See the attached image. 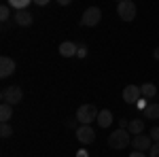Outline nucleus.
<instances>
[{
    "instance_id": "26",
    "label": "nucleus",
    "mask_w": 159,
    "mask_h": 157,
    "mask_svg": "<svg viewBox=\"0 0 159 157\" xmlns=\"http://www.w3.org/2000/svg\"><path fill=\"white\" fill-rule=\"evenodd\" d=\"M129 157H147V155H144L142 151H132V155H129Z\"/></svg>"
},
{
    "instance_id": "27",
    "label": "nucleus",
    "mask_w": 159,
    "mask_h": 157,
    "mask_svg": "<svg viewBox=\"0 0 159 157\" xmlns=\"http://www.w3.org/2000/svg\"><path fill=\"white\" fill-rule=\"evenodd\" d=\"M127 125H129V121H127V119H121V121H119V127H123V130H125Z\"/></svg>"
},
{
    "instance_id": "24",
    "label": "nucleus",
    "mask_w": 159,
    "mask_h": 157,
    "mask_svg": "<svg viewBox=\"0 0 159 157\" xmlns=\"http://www.w3.org/2000/svg\"><path fill=\"white\" fill-rule=\"evenodd\" d=\"M76 157H89V151L87 149H79L76 151Z\"/></svg>"
},
{
    "instance_id": "4",
    "label": "nucleus",
    "mask_w": 159,
    "mask_h": 157,
    "mask_svg": "<svg viewBox=\"0 0 159 157\" xmlns=\"http://www.w3.org/2000/svg\"><path fill=\"white\" fill-rule=\"evenodd\" d=\"M100 19H102V11H100V7H89V9H85L83 17H81V25H85V28H93V25L100 24Z\"/></svg>"
},
{
    "instance_id": "21",
    "label": "nucleus",
    "mask_w": 159,
    "mask_h": 157,
    "mask_svg": "<svg viewBox=\"0 0 159 157\" xmlns=\"http://www.w3.org/2000/svg\"><path fill=\"white\" fill-rule=\"evenodd\" d=\"M148 157H159V142H155V145L148 149Z\"/></svg>"
},
{
    "instance_id": "9",
    "label": "nucleus",
    "mask_w": 159,
    "mask_h": 157,
    "mask_svg": "<svg viewBox=\"0 0 159 157\" xmlns=\"http://www.w3.org/2000/svg\"><path fill=\"white\" fill-rule=\"evenodd\" d=\"M13 72H15V62H13V58L2 55V58H0V79H7V76H11Z\"/></svg>"
},
{
    "instance_id": "19",
    "label": "nucleus",
    "mask_w": 159,
    "mask_h": 157,
    "mask_svg": "<svg viewBox=\"0 0 159 157\" xmlns=\"http://www.w3.org/2000/svg\"><path fill=\"white\" fill-rule=\"evenodd\" d=\"M11 134H13V127L9 123H2V125H0V136H2V138H9Z\"/></svg>"
},
{
    "instance_id": "3",
    "label": "nucleus",
    "mask_w": 159,
    "mask_h": 157,
    "mask_svg": "<svg viewBox=\"0 0 159 157\" xmlns=\"http://www.w3.org/2000/svg\"><path fill=\"white\" fill-rule=\"evenodd\" d=\"M0 100L4 102V104H19L21 100H24V91H21V87H17V85H13V87H4L2 91H0Z\"/></svg>"
},
{
    "instance_id": "12",
    "label": "nucleus",
    "mask_w": 159,
    "mask_h": 157,
    "mask_svg": "<svg viewBox=\"0 0 159 157\" xmlns=\"http://www.w3.org/2000/svg\"><path fill=\"white\" fill-rule=\"evenodd\" d=\"M98 125L100 127H110V123H112V113H110L108 109H104V110H100L98 113Z\"/></svg>"
},
{
    "instance_id": "14",
    "label": "nucleus",
    "mask_w": 159,
    "mask_h": 157,
    "mask_svg": "<svg viewBox=\"0 0 159 157\" xmlns=\"http://www.w3.org/2000/svg\"><path fill=\"white\" fill-rule=\"evenodd\" d=\"M142 115L151 121H157L159 119V104H148L147 109L142 110Z\"/></svg>"
},
{
    "instance_id": "2",
    "label": "nucleus",
    "mask_w": 159,
    "mask_h": 157,
    "mask_svg": "<svg viewBox=\"0 0 159 157\" xmlns=\"http://www.w3.org/2000/svg\"><path fill=\"white\" fill-rule=\"evenodd\" d=\"M98 113L100 110L93 104H81L79 110H76V121L83 123V125H91V121L98 119Z\"/></svg>"
},
{
    "instance_id": "30",
    "label": "nucleus",
    "mask_w": 159,
    "mask_h": 157,
    "mask_svg": "<svg viewBox=\"0 0 159 157\" xmlns=\"http://www.w3.org/2000/svg\"><path fill=\"white\" fill-rule=\"evenodd\" d=\"M117 2H123V0H117Z\"/></svg>"
},
{
    "instance_id": "11",
    "label": "nucleus",
    "mask_w": 159,
    "mask_h": 157,
    "mask_svg": "<svg viewBox=\"0 0 159 157\" xmlns=\"http://www.w3.org/2000/svg\"><path fill=\"white\" fill-rule=\"evenodd\" d=\"M57 51H60L61 58H74L76 51H79V45H74V43H70V40H66V43H61V45H60Z\"/></svg>"
},
{
    "instance_id": "22",
    "label": "nucleus",
    "mask_w": 159,
    "mask_h": 157,
    "mask_svg": "<svg viewBox=\"0 0 159 157\" xmlns=\"http://www.w3.org/2000/svg\"><path fill=\"white\" fill-rule=\"evenodd\" d=\"M76 58H79V60L87 58V47H83V45H81V47H79V51H76Z\"/></svg>"
},
{
    "instance_id": "6",
    "label": "nucleus",
    "mask_w": 159,
    "mask_h": 157,
    "mask_svg": "<svg viewBox=\"0 0 159 157\" xmlns=\"http://www.w3.org/2000/svg\"><path fill=\"white\" fill-rule=\"evenodd\" d=\"M117 13H119V17L123 21H132L136 17V4L132 0H123V2L117 4Z\"/></svg>"
},
{
    "instance_id": "16",
    "label": "nucleus",
    "mask_w": 159,
    "mask_h": 157,
    "mask_svg": "<svg viewBox=\"0 0 159 157\" xmlns=\"http://www.w3.org/2000/svg\"><path fill=\"white\" fill-rule=\"evenodd\" d=\"M30 2H34V0H7V4L13 7L15 11H24V9H28Z\"/></svg>"
},
{
    "instance_id": "18",
    "label": "nucleus",
    "mask_w": 159,
    "mask_h": 157,
    "mask_svg": "<svg viewBox=\"0 0 159 157\" xmlns=\"http://www.w3.org/2000/svg\"><path fill=\"white\" fill-rule=\"evenodd\" d=\"M9 17H11V7L9 4H2L0 7V19H2V24H7Z\"/></svg>"
},
{
    "instance_id": "20",
    "label": "nucleus",
    "mask_w": 159,
    "mask_h": 157,
    "mask_svg": "<svg viewBox=\"0 0 159 157\" xmlns=\"http://www.w3.org/2000/svg\"><path fill=\"white\" fill-rule=\"evenodd\" d=\"M148 136H151V140H153V142H159V127H151Z\"/></svg>"
},
{
    "instance_id": "10",
    "label": "nucleus",
    "mask_w": 159,
    "mask_h": 157,
    "mask_svg": "<svg viewBox=\"0 0 159 157\" xmlns=\"http://www.w3.org/2000/svg\"><path fill=\"white\" fill-rule=\"evenodd\" d=\"M13 19H15V24H17V25H21V28H25V25H32V21H34L32 13H30V11H25V9H24V11H17Z\"/></svg>"
},
{
    "instance_id": "5",
    "label": "nucleus",
    "mask_w": 159,
    "mask_h": 157,
    "mask_svg": "<svg viewBox=\"0 0 159 157\" xmlns=\"http://www.w3.org/2000/svg\"><path fill=\"white\" fill-rule=\"evenodd\" d=\"M74 134H76V140H79L81 145H91V142L96 140V130H93L91 125H83V123H81Z\"/></svg>"
},
{
    "instance_id": "15",
    "label": "nucleus",
    "mask_w": 159,
    "mask_h": 157,
    "mask_svg": "<svg viewBox=\"0 0 159 157\" xmlns=\"http://www.w3.org/2000/svg\"><path fill=\"white\" fill-rule=\"evenodd\" d=\"M11 117H13V106L2 102V106H0V121H2V123H9Z\"/></svg>"
},
{
    "instance_id": "7",
    "label": "nucleus",
    "mask_w": 159,
    "mask_h": 157,
    "mask_svg": "<svg viewBox=\"0 0 159 157\" xmlns=\"http://www.w3.org/2000/svg\"><path fill=\"white\" fill-rule=\"evenodd\" d=\"M140 98H142V91H140L138 85H127V87L123 89V102L129 104V106H136V102H138Z\"/></svg>"
},
{
    "instance_id": "1",
    "label": "nucleus",
    "mask_w": 159,
    "mask_h": 157,
    "mask_svg": "<svg viewBox=\"0 0 159 157\" xmlns=\"http://www.w3.org/2000/svg\"><path fill=\"white\" fill-rule=\"evenodd\" d=\"M129 145H132V136H129L127 130H123V127L115 130V132L108 136V146L110 149L121 151V149H125V146H129Z\"/></svg>"
},
{
    "instance_id": "29",
    "label": "nucleus",
    "mask_w": 159,
    "mask_h": 157,
    "mask_svg": "<svg viewBox=\"0 0 159 157\" xmlns=\"http://www.w3.org/2000/svg\"><path fill=\"white\" fill-rule=\"evenodd\" d=\"M153 58L159 62V47H155V51H153Z\"/></svg>"
},
{
    "instance_id": "8",
    "label": "nucleus",
    "mask_w": 159,
    "mask_h": 157,
    "mask_svg": "<svg viewBox=\"0 0 159 157\" xmlns=\"http://www.w3.org/2000/svg\"><path fill=\"white\" fill-rule=\"evenodd\" d=\"M132 146H134V151H147L148 146H153V140H151V136H147V134H138V136H134L132 138Z\"/></svg>"
},
{
    "instance_id": "17",
    "label": "nucleus",
    "mask_w": 159,
    "mask_h": 157,
    "mask_svg": "<svg viewBox=\"0 0 159 157\" xmlns=\"http://www.w3.org/2000/svg\"><path fill=\"white\" fill-rule=\"evenodd\" d=\"M140 91H142V98H153V96H157V87H155L153 83L140 85Z\"/></svg>"
},
{
    "instance_id": "13",
    "label": "nucleus",
    "mask_w": 159,
    "mask_h": 157,
    "mask_svg": "<svg viewBox=\"0 0 159 157\" xmlns=\"http://www.w3.org/2000/svg\"><path fill=\"white\" fill-rule=\"evenodd\" d=\"M127 132L134 134V136L142 134V132H144V121H142V119H132V121H129V125H127Z\"/></svg>"
},
{
    "instance_id": "28",
    "label": "nucleus",
    "mask_w": 159,
    "mask_h": 157,
    "mask_svg": "<svg viewBox=\"0 0 159 157\" xmlns=\"http://www.w3.org/2000/svg\"><path fill=\"white\" fill-rule=\"evenodd\" d=\"M70 2H72V0H57V4H61V7H68Z\"/></svg>"
},
{
    "instance_id": "23",
    "label": "nucleus",
    "mask_w": 159,
    "mask_h": 157,
    "mask_svg": "<svg viewBox=\"0 0 159 157\" xmlns=\"http://www.w3.org/2000/svg\"><path fill=\"white\" fill-rule=\"evenodd\" d=\"M148 104H147V98H140L138 102H136V109H140V110H144Z\"/></svg>"
},
{
    "instance_id": "25",
    "label": "nucleus",
    "mask_w": 159,
    "mask_h": 157,
    "mask_svg": "<svg viewBox=\"0 0 159 157\" xmlns=\"http://www.w3.org/2000/svg\"><path fill=\"white\" fill-rule=\"evenodd\" d=\"M51 0H34V4H38V7H45V4H49Z\"/></svg>"
}]
</instances>
